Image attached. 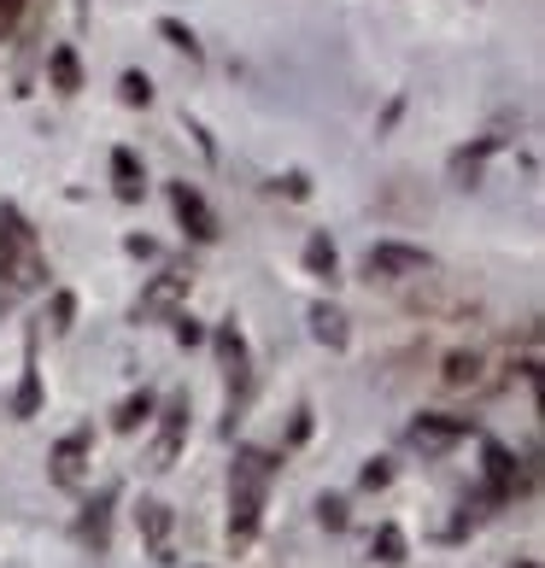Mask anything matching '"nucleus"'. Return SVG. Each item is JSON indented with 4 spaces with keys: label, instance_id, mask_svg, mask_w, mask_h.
<instances>
[{
    "label": "nucleus",
    "instance_id": "obj_1",
    "mask_svg": "<svg viewBox=\"0 0 545 568\" xmlns=\"http://www.w3.org/2000/svg\"><path fill=\"white\" fill-rule=\"evenodd\" d=\"M48 287V252L18 205H0V305H18Z\"/></svg>",
    "mask_w": 545,
    "mask_h": 568
},
{
    "label": "nucleus",
    "instance_id": "obj_2",
    "mask_svg": "<svg viewBox=\"0 0 545 568\" xmlns=\"http://www.w3.org/2000/svg\"><path fill=\"white\" fill-rule=\"evenodd\" d=\"M270 480H276V452H259V446L235 452V469H229V539H235V551L253 545V534H259Z\"/></svg>",
    "mask_w": 545,
    "mask_h": 568
},
{
    "label": "nucleus",
    "instance_id": "obj_3",
    "mask_svg": "<svg viewBox=\"0 0 545 568\" xmlns=\"http://www.w3.org/2000/svg\"><path fill=\"white\" fill-rule=\"evenodd\" d=\"M188 287H194V276L188 270H164V276H153L141 287V300H135V317L147 323H159V317H176V311L188 305Z\"/></svg>",
    "mask_w": 545,
    "mask_h": 568
},
{
    "label": "nucleus",
    "instance_id": "obj_4",
    "mask_svg": "<svg viewBox=\"0 0 545 568\" xmlns=\"http://www.w3.org/2000/svg\"><path fill=\"white\" fill-rule=\"evenodd\" d=\"M370 276H382V282H405V276H428L434 258L423 246H400V241H382V246H370V258H364Z\"/></svg>",
    "mask_w": 545,
    "mask_h": 568
},
{
    "label": "nucleus",
    "instance_id": "obj_5",
    "mask_svg": "<svg viewBox=\"0 0 545 568\" xmlns=\"http://www.w3.org/2000/svg\"><path fill=\"white\" fill-rule=\"evenodd\" d=\"M470 434H475L470 416H416V423H411V446L440 457V452H452L457 439H470Z\"/></svg>",
    "mask_w": 545,
    "mask_h": 568
},
{
    "label": "nucleus",
    "instance_id": "obj_6",
    "mask_svg": "<svg viewBox=\"0 0 545 568\" xmlns=\"http://www.w3.org/2000/svg\"><path fill=\"white\" fill-rule=\"evenodd\" d=\"M171 205H176V217L188 223V235H194V241H218V217H212V205H205L188 182H176V187H171Z\"/></svg>",
    "mask_w": 545,
    "mask_h": 568
},
{
    "label": "nucleus",
    "instance_id": "obj_7",
    "mask_svg": "<svg viewBox=\"0 0 545 568\" xmlns=\"http://www.w3.org/2000/svg\"><path fill=\"white\" fill-rule=\"evenodd\" d=\"M188 439V398H176V405H164V423H159V446H153V469H171L176 452Z\"/></svg>",
    "mask_w": 545,
    "mask_h": 568
},
{
    "label": "nucleus",
    "instance_id": "obj_8",
    "mask_svg": "<svg viewBox=\"0 0 545 568\" xmlns=\"http://www.w3.org/2000/svg\"><path fill=\"white\" fill-rule=\"evenodd\" d=\"M89 446H94L89 428H77V434L59 439V452H53V480H59V487H77V480H82V457H89Z\"/></svg>",
    "mask_w": 545,
    "mask_h": 568
},
{
    "label": "nucleus",
    "instance_id": "obj_9",
    "mask_svg": "<svg viewBox=\"0 0 545 568\" xmlns=\"http://www.w3.org/2000/svg\"><path fill=\"white\" fill-rule=\"evenodd\" d=\"M522 493V469H516V457L505 446H487V498L493 504H505Z\"/></svg>",
    "mask_w": 545,
    "mask_h": 568
},
{
    "label": "nucleus",
    "instance_id": "obj_10",
    "mask_svg": "<svg viewBox=\"0 0 545 568\" xmlns=\"http://www.w3.org/2000/svg\"><path fill=\"white\" fill-rule=\"evenodd\" d=\"M311 334H317L323 346L341 352V346H346V317H341L334 305H311Z\"/></svg>",
    "mask_w": 545,
    "mask_h": 568
},
{
    "label": "nucleus",
    "instance_id": "obj_11",
    "mask_svg": "<svg viewBox=\"0 0 545 568\" xmlns=\"http://www.w3.org/2000/svg\"><path fill=\"white\" fill-rule=\"evenodd\" d=\"M41 410V375H36V346H30V357H24V387H18V398H12V416H36Z\"/></svg>",
    "mask_w": 545,
    "mask_h": 568
},
{
    "label": "nucleus",
    "instance_id": "obj_12",
    "mask_svg": "<svg viewBox=\"0 0 545 568\" xmlns=\"http://www.w3.org/2000/svg\"><path fill=\"white\" fill-rule=\"evenodd\" d=\"M141 534L153 539V551H164V534H171V510H164L159 498H147V504H141Z\"/></svg>",
    "mask_w": 545,
    "mask_h": 568
},
{
    "label": "nucleus",
    "instance_id": "obj_13",
    "mask_svg": "<svg viewBox=\"0 0 545 568\" xmlns=\"http://www.w3.org/2000/svg\"><path fill=\"white\" fill-rule=\"evenodd\" d=\"M147 410H153V393H141V398H123V405H118V416H112V428H118V434H135V428L147 423Z\"/></svg>",
    "mask_w": 545,
    "mask_h": 568
},
{
    "label": "nucleus",
    "instance_id": "obj_14",
    "mask_svg": "<svg viewBox=\"0 0 545 568\" xmlns=\"http://www.w3.org/2000/svg\"><path fill=\"white\" fill-rule=\"evenodd\" d=\"M112 171H118V194H123V200H135V194H141V171H135V153H123V146H118V153H112Z\"/></svg>",
    "mask_w": 545,
    "mask_h": 568
},
{
    "label": "nucleus",
    "instance_id": "obj_15",
    "mask_svg": "<svg viewBox=\"0 0 545 568\" xmlns=\"http://www.w3.org/2000/svg\"><path fill=\"white\" fill-rule=\"evenodd\" d=\"M305 270H311V276H334V246H329L323 235L305 246Z\"/></svg>",
    "mask_w": 545,
    "mask_h": 568
},
{
    "label": "nucleus",
    "instance_id": "obj_16",
    "mask_svg": "<svg viewBox=\"0 0 545 568\" xmlns=\"http://www.w3.org/2000/svg\"><path fill=\"white\" fill-rule=\"evenodd\" d=\"M475 369H481V357L470 352V357H452L446 364V387H470L475 382Z\"/></svg>",
    "mask_w": 545,
    "mask_h": 568
},
{
    "label": "nucleus",
    "instance_id": "obj_17",
    "mask_svg": "<svg viewBox=\"0 0 545 568\" xmlns=\"http://www.w3.org/2000/svg\"><path fill=\"white\" fill-rule=\"evenodd\" d=\"M375 557H382V562H400V557H405V534H400V528H382V534H375Z\"/></svg>",
    "mask_w": 545,
    "mask_h": 568
},
{
    "label": "nucleus",
    "instance_id": "obj_18",
    "mask_svg": "<svg viewBox=\"0 0 545 568\" xmlns=\"http://www.w3.org/2000/svg\"><path fill=\"white\" fill-rule=\"evenodd\" d=\"M53 77H59V89H65V94L77 89V53H71V48L53 53Z\"/></svg>",
    "mask_w": 545,
    "mask_h": 568
},
{
    "label": "nucleus",
    "instance_id": "obj_19",
    "mask_svg": "<svg viewBox=\"0 0 545 568\" xmlns=\"http://www.w3.org/2000/svg\"><path fill=\"white\" fill-rule=\"evenodd\" d=\"M24 7H30V0H0V41H7V36L18 30V18H24Z\"/></svg>",
    "mask_w": 545,
    "mask_h": 568
},
{
    "label": "nucleus",
    "instance_id": "obj_20",
    "mask_svg": "<svg viewBox=\"0 0 545 568\" xmlns=\"http://www.w3.org/2000/svg\"><path fill=\"white\" fill-rule=\"evenodd\" d=\"M123 100H130V106H147V100H153V89H147V77H123Z\"/></svg>",
    "mask_w": 545,
    "mask_h": 568
},
{
    "label": "nucleus",
    "instance_id": "obj_21",
    "mask_svg": "<svg viewBox=\"0 0 545 568\" xmlns=\"http://www.w3.org/2000/svg\"><path fill=\"white\" fill-rule=\"evenodd\" d=\"M317 516H323V528H346V504H341V498H323Z\"/></svg>",
    "mask_w": 545,
    "mask_h": 568
},
{
    "label": "nucleus",
    "instance_id": "obj_22",
    "mask_svg": "<svg viewBox=\"0 0 545 568\" xmlns=\"http://www.w3.org/2000/svg\"><path fill=\"white\" fill-rule=\"evenodd\" d=\"M53 328H59V334L71 328V293H59V300H53Z\"/></svg>",
    "mask_w": 545,
    "mask_h": 568
},
{
    "label": "nucleus",
    "instance_id": "obj_23",
    "mask_svg": "<svg viewBox=\"0 0 545 568\" xmlns=\"http://www.w3.org/2000/svg\"><path fill=\"white\" fill-rule=\"evenodd\" d=\"M387 475H393V469H387V463H382V457H375V463H370V469H364V487H387Z\"/></svg>",
    "mask_w": 545,
    "mask_h": 568
},
{
    "label": "nucleus",
    "instance_id": "obj_24",
    "mask_svg": "<svg viewBox=\"0 0 545 568\" xmlns=\"http://www.w3.org/2000/svg\"><path fill=\"white\" fill-rule=\"evenodd\" d=\"M164 36H171V41H176V48H188V53H200V48H194V36H188L182 24H171V18H164Z\"/></svg>",
    "mask_w": 545,
    "mask_h": 568
},
{
    "label": "nucleus",
    "instance_id": "obj_25",
    "mask_svg": "<svg viewBox=\"0 0 545 568\" xmlns=\"http://www.w3.org/2000/svg\"><path fill=\"white\" fill-rule=\"evenodd\" d=\"M516 568H539V562H534V557H522V562H516Z\"/></svg>",
    "mask_w": 545,
    "mask_h": 568
}]
</instances>
